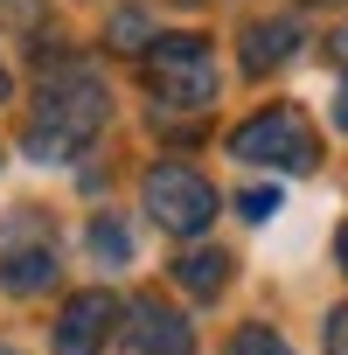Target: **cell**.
Listing matches in <instances>:
<instances>
[{"label": "cell", "instance_id": "cell-1", "mask_svg": "<svg viewBox=\"0 0 348 355\" xmlns=\"http://www.w3.org/2000/svg\"><path fill=\"white\" fill-rule=\"evenodd\" d=\"M105 112H112V98H105L98 70H84V63L49 70L42 77V98H35V119H28V153L35 160H70L105 125Z\"/></svg>", "mask_w": 348, "mask_h": 355}, {"label": "cell", "instance_id": "cell-2", "mask_svg": "<svg viewBox=\"0 0 348 355\" xmlns=\"http://www.w3.org/2000/svg\"><path fill=\"white\" fill-rule=\"evenodd\" d=\"M139 70H146V84H153L160 105L202 112L216 98V63H209V42L202 35H153L139 49Z\"/></svg>", "mask_w": 348, "mask_h": 355}, {"label": "cell", "instance_id": "cell-3", "mask_svg": "<svg viewBox=\"0 0 348 355\" xmlns=\"http://www.w3.org/2000/svg\"><path fill=\"white\" fill-rule=\"evenodd\" d=\"M230 153H237L244 167H279V174H313V160H320V139H313V125H306L299 112L272 105V112H258V119H244V125L230 132Z\"/></svg>", "mask_w": 348, "mask_h": 355}, {"label": "cell", "instance_id": "cell-4", "mask_svg": "<svg viewBox=\"0 0 348 355\" xmlns=\"http://www.w3.org/2000/svg\"><path fill=\"white\" fill-rule=\"evenodd\" d=\"M146 216L174 237H202L216 223V189H209V174H195L189 160H160L146 167Z\"/></svg>", "mask_w": 348, "mask_h": 355}, {"label": "cell", "instance_id": "cell-5", "mask_svg": "<svg viewBox=\"0 0 348 355\" xmlns=\"http://www.w3.org/2000/svg\"><path fill=\"white\" fill-rule=\"evenodd\" d=\"M119 348L125 355H189L195 348V320H182L167 300H132L119 320Z\"/></svg>", "mask_w": 348, "mask_h": 355}, {"label": "cell", "instance_id": "cell-6", "mask_svg": "<svg viewBox=\"0 0 348 355\" xmlns=\"http://www.w3.org/2000/svg\"><path fill=\"white\" fill-rule=\"evenodd\" d=\"M112 327H119V300L112 293H77L56 320V355H105Z\"/></svg>", "mask_w": 348, "mask_h": 355}, {"label": "cell", "instance_id": "cell-7", "mask_svg": "<svg viewBox=\"0 0 348 355\" xmlns=\"http://www.w3.org/2000/svg\"><path fill=\"white\" fill-rule=\"evenodd\" d=\"M293 49H299V21L293 15H272V21L244 28V70L251 77H272L279 63H293Z\"/></svg>", "mask_w": 348, "mask_h": 355}, {"label": "cell", "instance_id": "cell-8", "mask_svg": "<svg viewBox=\"0 0 348 355\" xmlns=\"http://www.w3.org/2000/svg\"><path fill=\"white\" fill-rule=\"evenodd\" d=\"M174 286L195 293V300H216L230 286V258L223 251H182V258H174Z\"/></svg>", "mask_w": 348, "mask_h": 355}, {"label": "cell", "instance_id": "cell-9", "mask_svg": "<svg viewBox=\"0 0 348 355\" xmlns=\"http://www.w3.org/2000/svg\"><path fill=\"white\" fill-rule=\"evenodd\" d=\"M56 279V258L35 244V251H8V258H0V286H8V293H42Z\"/></svg>", "mask_w": 348, "mask_h": 355}, {"label": "cell", "instance_id": "cell-10", "mask_svg": "<svg viewBox=\"0 0 348 355\" xmlns=\"http://www.w3.org/2000/svg\"><path fill=\"white\" fill-rule=\"evenodd\" d=\"M0 21L21 28V35H42L49 28V8H42V0H0Z\"/></svg>", "mask_w": 348, "mask_h": 355}, {"label": "cell", "instance_id": "cell-11", "mask_svg": "<svg viewBox=\"0 0 348 355\" xmlns=\"http://www.w3.org/2000/svg\"><path fill=\"white\" fill-rule=\"evenodd\" d=\"M223 355H293V348H286L272 327H244V334H230V348H223Z\"/></svg>", "mask_w": 348, "mask_h": 355}, {"label": "cell", "instance_id": "cell-12", "mask_svg": "<svg viewBox=\"0 0 348 355\" xmlns=\"http://www.w3.org/2000/svg\"><path fill=\"white\" fill-rule=\"evenodd\" d=\"M112 49H132V56H139V49H146V21H139V15H119V21H112Z\"/></svg>", "mask_w": 348, "mask_h": 355}, {"label": "cell", "instance_id": "cell-13", "mask_svg": "<svg viewBox=\"0 0 348 355\" xmlns=\"http://www.w3.org/2000/svg\"><path fill=\"white\" fill-rule=\"evenodd\" d=\"M237 209H244V223H265V216L279 209V189H244V196H237Z\"/></svg>", "mask_w": 348, "mask_h": 355}, {"label": "cell", "instance_id": "cell-14", "mask_svg": "<svg viewBox=\"0 0 348 355\" xmlns=\"http://www.w3.org/2000/svg\"><path fill=\"white\" fill-rule=\"evenodd\" d=\"M91 251L119 265V258H125V230H119V223H91Z\"/></svg>", "mask_w": 348, "mask_h": 355}, {"label": "cell", "instance_id": "cell-15", "mask_svg": "<svg viewBox=\"0 0 348 355\" xmlns=\"http://www.w3.org/2000/svg\"><path fill=\"white\" fill-rule=\"evenodd\" d=\"M327 355H348V306L327 313Z\"/></svg>", "mask_w": 348, "mask_h": 355}, {"label": "cell", "instance_id": "cell-16", "mask_svg": "<svg viewBox=\"0 0 348 355\" xmlns=\"http://www.w3.org/2000/svg\"><path fill=\"white\" fill-rule=\"evenodd\" d=\"M334 125L348 132V77H341V91H334Z\"/></svg>", "mask_w": 348, "mask_h": 355}, {"label": "cell", "instance_id": "cell-17", "mask_svg": "<svg viewBox=\"0 0 348 355\" xmlns=\"http://www.w3.org/2000/svg\"><path fill=\"white\" fill-rule=\"evenodd\" d=\"M334 258H341V272H348V223H341V237H334Z\"/></svg>", "mask_w": 348, "mask_h": 355}, {"label": "cell", "instance_id": "cell-18", "mask_svg": "<svg viewBox=\"0 0 348 355\" xmlns=\"http://www.w3.org/2000/svg\"><path fill=\"white\" fill-rule=\"evenodd\" d=\"M0 105H8V63H0Z\"/></svg>", "mask_w": 348, "mask_h": 355}, {"label": "cell", "instance_id": "cell-19", "mask_svg": "<svg viewBox=\"0 0 348 355\" xmlns=\"http://www.w3.org/2000/svg\"><path fill=\"white\" fill-rule=\"evenodd\" d=\"M0 355H15V348H0Z\"/></svg>", "mask_w": 348, "mask_h": 355}]
</instances>
